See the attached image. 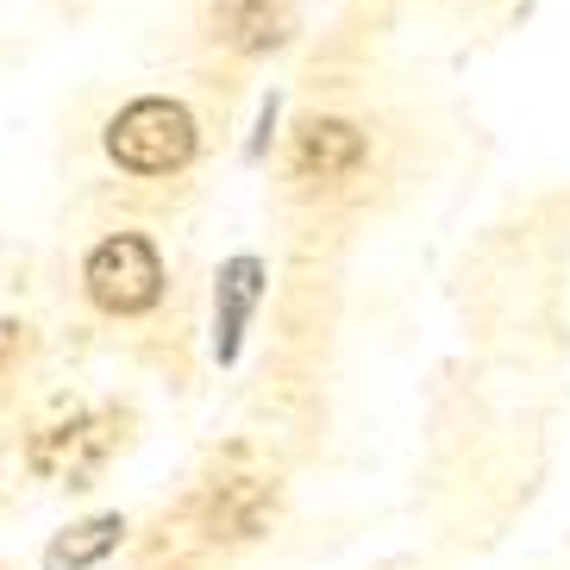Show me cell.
Wrapping results in <instances>:
<instances>
[{"label": "cell", "instance_id": "obj_9", "mask_svg": "<svg viewBox=\"0 0 570 570\" xmlns=\"http://www.w3.org/2000/svg\"><path fill=\"white\" fill-rule=\"evenodd\" d=\"M19 345H26V326H19V320H7V314H0V370H7V364H13V357H19Z\"/></svg>", "mask_w": 570, "mask_h": 570}, {"label": "cell", "instance_id": "obj_1", "mask_svg": "<svg viewBox=\"0 0 570 570\" xmlns=\"http://www.w3.org/2000/svg\"><path fill=\"white\" fill-rule=\"evenodd\" d=\"M107 157L132 176H169L195 157V114L183 101L145 95L107 119Z\"/></svg>", "mask_w": 570, "mask_h": 570}, {"label": "cell", "instance_id": "obj_4", "mask_svg": "<svg viewBox=\"0 0 570 570\" xmlns=\"http://www.w3.org/2000/svg\"><path fill=\"white\" fill-rule=\"evenodd\" d=\"M364 164V132L352 119H307L295 138V176L302 183H345Z\"/></svg>", "mask_w": 570, "mask_h": 570}, {"label": "cell", "instance_id": "obj_3", "mask_svg": "<svg viewBox=\"0 0 570 570\" xmlns=\"http://www.w3.org/2000/svg\"><path fill=\"white\" fill-rule=\"evenodd\" d=\"M114 452V426L107 420H69V426H51V433L32 439V464L45 470V476H57V483L82 489L95 470H101V458Z\"/></svg>", "mask_w": 570, "mask_h": 570}, {"label": "cell", "instance_id": "obj_8", "mask_svg": "<svg viewBox=\"0 0 570 570\" xmlns=\"http://www.w3.org/2000/svg\"><path fill=\"white\" fill-rule=\"evenodd\" d=\"M276 514V489L257 483V476H245V483H226L214 495V533L219 539H252L264 533V520Z\"/></svg>", "mask_w": 570, "mask_h": 570}, {"label": "cell", "instance_id": "obj_5", "mask_svg": "<svg viewBox=\"0 0 570 570\" xmlns=\"http://www.w3.org/2000/svg\"><path fill=\"white\" fill-rule=\"evenodd\" d=\"M257 295H264V264H257V257H233V264L219 269V283H214V352H219V364L238 357V338L252 326Z\"/></svg>", "mask_w": 570, "mask_h": 570}, {"label": "cell", "instance_id": "obj_2", "mask_svg": "<svg viewBox=\"0 0 570 570\" xmlns=\"http://www.w3.org/2000/svg\"><path fill=\"white\" fill-rule=\"evenodd\" d=\"M82 288L101 314H145L164 295V257L145 233H114L88 252Z\"/></svg>", "mask_w": 570, "mask_h": 570}, {"label": "cell", "instance_id": "obj_7", "mask_svg": "<svg viewBox=\"0 0 570 570\" xmlns=\"http://www.w3.org/2000/svg\"><path fill=\"white\" fill-rule=\"evenodd\" d=\"M119 539H126V520H119V514H95V520H82V527H69V533L51 539L45 570H95Z\"/></svg>", "mask_w": 570, "mask_h": 570}, {"label": "cell", "instance_id": "obj_6", "mask_svg": "<svg viewBox=\"0 0 570 570\" xmlns=\"http://www.w3.org/2000/svg\"><path fill=\"white\" fill-rule=\"evenodd\" d=\"M283 0H219L214 7V38L233 51H276L283 45Z\"/></svg>", "mask_w": 570, "mask_h": 570}]
</instances>
